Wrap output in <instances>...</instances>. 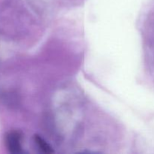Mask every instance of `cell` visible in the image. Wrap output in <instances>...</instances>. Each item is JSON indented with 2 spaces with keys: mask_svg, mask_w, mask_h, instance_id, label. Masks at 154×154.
Returning <instances> with one entry per match:
<instances>
[{
  "mask_svg": "<svg viewBox=\"0 0 154 154\" xmlns=\"http://www.w3.org/2000/svg\"><path fill=\"white\" fill-rule=\"evenodd\" d=\"M35 141L38 146L40 150L45 153H52L54 152L53 149L51 146L45 141L42 138H41L38 135H35Z\"/></svg>",
  "mask_w": 154,
  "mask_h": 154,
  "instance_id": "cell-2",
  "label": "cell"
},
{
  "mask_svg": "<svg viewBox=\"0 0 154 154\" xmlns=\"http://www.w3.org/2000/svg\"><path fill=\"white\" fill-rule=\"evenodd\" d=\"M21 134L17 131H11L7 133L5 138V146L11 153H19L21 152Z\"/></svg>",
  "mask_w": 154,
  "mask_h": 154,
  "instance_id": "cell-1",
  "label": "cell"
}]
</instances>
